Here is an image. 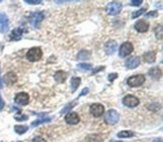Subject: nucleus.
Wrapping results in <instances>:
<instances>
[{
    "instance_id": "7c9ffc66",
    "label": "nucleus",
    "mask_w": 163,
    "mask_h": 142,
    "mask_svg": "<svg viewBox=\"0 0 163 142\" xmlns=\"http://www.w3.org/2000/svg\"><path fill=\"white\" fill-rule=\"evenodd\" d=\"M14 118L17 121H25V120L28 119V117H27L26 115H23V114H22V115H15Z\"/></svg>"
},
{
    "instance_id": "a211bd4d",
    "label": "nucleus",
    "mask_w": 163,
    "mask_h": 142,
    "mask_svg": "<svg viewBox=\"0 0 163 142\" xmlns=\"http://www.w3.org/2000/svg\"><path fill=\"white\" fill-rule=\"evenodd\" d=\"M148 74L153 80H159V79H160V77H161V75H162V72H161V70L159 68L155 67V68L150 69L149 72H148Z\"/></svg>"
},
{
    "instance_id": "4468645a",
    "label": "nucleus",
    "mask_w": 163,
    "mask_h": 142,
    "mask_svg": "<svg viewBox=\"0 0 163 142\" xmlns=\"http://www.w3.org/2000/svg\"><path fill=\"white\" fill-rule=\"evenodd\" d=\"M134 28L136 29L138 32H141V33L146 32L149 29V23L146 21V20H143V19L138 20V21L135 23Z\"/></svg>"
},
{
    "instance_id": "4c0bfd02",
    "label": "nucleus",
    "mask_w": 163,
    "mask_h": 142,
    "mask_svg": "<svg viewBox=\"0 0 163 142\" xmlns=\"http://www.w3.org/2000/svg\"><path fill=\"white\" fill-rule=\"evenodd\" d=\"M104 69H105V67H99L97 70H95V71H93V74H96L97 72H99V71H103Z\"/></svg>"
},
{
    "instance_id": "a19ab883",
    "label": "nucleus",
    "mask_w": 163,
    "mask_h": 142,
    "mask_svg": "<svg viewBox=\"0 0 163 142\" xmlns=\"http://www.w3.org/2000/svg\"><path fill=\"white\" fill-rule=\"evenodd\" d=\"M1 2H2V1H1V0H0V3H1Z\"/></svg>"
},
{
    "instance_id": "2eb2a0df",
    "label": "nucleus",
    "mask_w": 163,
    "mask_h": 142,
    "mask_svg": "<svg viewBox=\"0 0 163 142\" xmlns=\"http://www.w3.org/2000/svg\"><path fill=\"white\" fill-rule=\"evenodd\" d=\"M3 81H4V83L7 86H11L17 82V76L13 72H8L3 77Z\"/></svg>"
},
{
    "instance_id": "412c9836",
    "label": "nucleus",
    "mask_w": 163,
    "mask_h": 142,
    "mask_svg": "<svg viewBox=\"0 0 163 142\" xmlns=\"http://www.w3.org/2000/svg\"><path fill=\"white\" fill-rule=\"evenodd\" d=\"M135 135L134 132L132 131H129V130H124V131H121L117 134V136L119 138H130V137H133Z\"/></svg>"
},
{
    "instance_id": "39448f33",
    "label": "nucleus",
    "mask_w": 163,
    "mask_h": 142,
    "mask_svg": "<svg viewBox=\"0 0 163 142\" xmlns=\"http://www.w3.org/2000/svg\"><path fill=\"white\" fill-rule=\"evenodd\" d=\"M44 19V13L43 11H37L31 13L29 16V22L33 27H39V23Z\"/></svg>"
},
{
    "instance_id": "dca6fc26",
    "label": "nucleus",
    "mask_w": 163,
    "mask_h": 142,
    "mask_svg": "<svg viewBox=\"0 0 163 142\" xmlns=\"http://www.w3.org/2000/svg\"><path fill=\"white\" fill-rule=\"evenodd\" d=\"M22 33H23V28H22V27H16L15 29L12 30L11 34H10V39L15 40V41L21 39Z\"/></svg>"
},
{
    "instance_id": "473e14b6",
    "label": "nucleus",
    "mask_w": 163,
    "mask_h": 142,
    "mask_svg": "<svg viewBox=\"0 0 163 142\" xmlns=\"http://www.w3.org/2000/svg\"><path fill=\"white\" fill-rule=\"evenodd\" d=\"M32 142H46V139L41 136H35L32 139Z\"/></svg>"
},
{
    "instance_id": "9b49d317",
    "label": "nucleus",
    "mask_w": 163,
    "mask_h": 142,
    "mask_svg": "<svg viewBox=\"0 0 163 142\" xmlns=\"http://www.w3.org/2000/svg\"><path fill=\"white\" fill-rule=\"evenodd\" d=\"M117 47H118V44H117L116 41L113 40V39H110L105 43V47H104V50H105L107 54L112 55V54H115V51L117 50Z\"/></svg>"
},
{
    "instance_id": "a878e982",
    "label": "nucleus",
    "mask_w": 163,
    "mask_h": 142,
    "mask_svg": "<svg viewBox=\"0 0 163 142\" xmlns=\"http://www.w3.org/2000/svg\"><path fill=\"white\" fill-rule=\"evenodd\" d=\"M88 141L89 142H101L102 138L100 135L94 134V135H90V136L88 137Z\"/></svg>"
},
{
    "instance_id": "f3484780",
    "label": "nucleus",
    "mask_w": 163,
    "mask_h": 142,
    "mask_svg": "<svg viewBox=\"0 0 163 142\" xmlns=\"http://www.w3.org/2000/svg\"><path fill=\"white\" fill-rule=\"evenodd\" d=\"M67 77H68L67 73L64 71H57V72H55V74H54V80L58 84L64 83L65 80H67Z\"/></svg>"
},
{
    "instance_id": "5701e85b",
    "label": "nucleus",
    "mask_w": 163,
    "mask_h": 142,
    "mask_svg": "<svg viewBox=\"0 0 163 142\" xmlns=\"http://www.w3.org/2000/svg\"><path fill=\"white\" fill-rule=\"evenodd\" d=\"M27 130H28V127L25 125H15L14 126V131L17 134H24Z\"/></svg>"
},
{
    "instance_id": "f704fd0d",
    "label": "nucleus",
    "mask_w": 163,
    "mask_h": 142,
    "mask_svg": "<svg viewBox=\"0 0 163 142\" xmlns=\"http://www.w3.org/2000/svg\"><path fill=\"white\" fill-rule=\"evenodd\" d=\"M157 16H158L157 11H150L146 13V17H157Z\"/></svg>"
},
{
    "instance_id": "2f4dec72",
    "label": "nucleus",
    "mask_w": 163,
    "mask_h": 142,
    "mask_svg": "<svg viewBox=\"0 0 163 142\" xmlns=\"http://www.w3.org/2000/svg\"><path fill=\"white\" fill-rule=\"evenodd\" d=\"M142 3H143L142 0H133V1L130 2V5L131 6H139L142 4Z\"/></svg>"
},
{
    "instance_id": "58836bf2",
    "label": "nucleus",
    "mask_w": 163,
    "mask_h": 142,
    "mask_svg": "<svg viewBox=\"0 0 163 142\" xmlns=\"http://www.w3.org/2000/svg\"><path fill=\"white\" fill-rule=\"evenodd\" d=\"M3 88V84H2V80H1V76H0V89Z\"/></svg>"
},
{
    "instance_id": "c85d7f7f",
    "label": "nucleus",
    "mask_w": 163,
    "mask_h": 142,
    "mask_svg": "<svg viewBox=\"0 0 163 142\" xmlns=\"http://www.w3.org/2000/svg\"><path fill=\"white\" fill-rule=\"evenodd\" d=\"M145 11H146V8H142V9L137 10V11H134L132 13V17H133V18H137L138 16H140V15L143 14Z\"/></svg>"
},
{
    "instance_id": "0eeeda50",
    "label": "nucleus",
    "mask_w": 163,
    "mask_h": 142,
    "mask_svg": "<svg viewBox=\"0 0 163 142\" xmlns=\"http://www.w3.org/2000/svg\"><path fill=\"white\" fill-rule=\"evenodd\" d=\"M139 99L137 97H135L133 95H127L123 98V104L125 106L129 107V108H134L139 105Z\"/></svg>"
},
{
    "instance_id": "b1692460",
    "label": "nucleus",
    "mask_w": 163,
    "mask_h": 142,
    "mask_svg": "<svg viewBox=\"0 0 163 142\" xmlns=\"http://www.w3.org/2000/svg\"><path fill=\"white\" fill-rule=\"evenodd\" d=\"M154 32H155L156 37H157L158 39H162V36H163L162 24H158V25H156V27L154 28Z\"/></svg>"
},
{
    "instance_id": "c9c22d12",
    "label": "nucleus",
    "mask_w": 163,
    "mask_h": 142,
    "mask_svg": "<svg viewBox=\"0 0 163 142\" xmlns=\"http://www.w3.org/2000/svg\"><path fill=\"white\" fill-rule=\"evenodd\" d=\"M3 107H4V102H3L2 98L0 97V111H1L3 109Z\"/></svg>"
},
{
    "instance_id": "1a4fd4ad",
    "label": "nucleus",
    "mask_w": 163,
    "mask_h": 142,
    "mask_svg": "<svg viewBox=\"0 0 163 142\" xmlns=\"http://www.w3.org/2000/svg\"><path fill=\"white\" fill-rule=\"evenodd\" d=\"M9 29V19L5 13H0V33L7 32Z\"/></svg>"
},
{
    "instance_id": "6e6552de",
    "label": "nucleus",
    "mask_w": 163,
    "mask_h": 142,
    "mask_svg": "<svg viewBox=\"0 0 163 142\" xmlns=\"http://www.w3.org/2000/svg\"><path fill=\"white\" fill-rule=\"evenodd\" d=\"M104 112H105V108H104V106L102 104H99V103H95L91 105L90 107V113L92 114L94 117H101Z\"/></svg>"
},
{
    "instance_id": "ea45409f",
    "label": "nucleus",
    "mask_w": 163,
    "mask_h": 142,
    "mask_svg": "<svg viewBox=\"0 0 163 142\" xmlns=\"http://www.w3.org/2000/svg\"><path fill=\"white\" fill-rule=\"evenodd\" d=\"M154 142H158V141H157V139H156V141H154ZM159 142H162V141H161V139H159Z\"/></svg>"
},
{
    "instance_id": "ddd939ff",
    "label": "nucleus",
    "mask_w": 163,
    "mask_h": 142,
    "mask_svg": "<svg viewBox=\"0 0 163 142\" xmlns=\"http://www.w3.org/2000/svg\"><path fill=\"white\" fill-rule=\"evenodd\" d=\"M65 120V122H67L68 124H70V125H77V124L80 122V116L78 113L71 112V113L67 114Z\"/></svg>"
},
{
    "instance_id": "f03ea898",
    "label": "nucleus",
    "mask_w": 163,
    "mask_h": 142,
    "mask_svg": "<svg viewBox=\"0 0 163 142\" xmlns=\"http://www.w3.org/2000/svg\"><path fill=\"white\" fill-rule=\"evenodd\" d=\"M119 119H120L119 113L114 109L109 110L105 115V122L108 125H115V124L118 123Z\"/></svg>"
},
{
    "instance_id": "aec40b11",
    "label": "nucleus",
    "mask_w": 163,
    "mask_h": 142,
    "mask_svg": "<svg viewBox=\"0 0 163 142\" xmlns=\"http://www.w3.org/2000/svg\"><path fill=\"white\" fill-rule=\"evenodd\" d=\"M80 85H81V79L77 78V77L72 78V80H71V90H72V93H74V92L77 91L78 88L80 87Z\"/></svg>"
},
{
    "instance_id": "20e7f679",
    "label": "nucleus",
    "mask_w": 163,
    "mask_h": 142,
    "mask_svg": "<svg viewBox=\"0 0 163 142\" xmlns=\"http://www.w3.org/2000/svg\"><path fill=\"white\" fill-rule=\"evenodd\" d=\"M122 10V3L119 1H112L107 5V12L110 15H117Z\"/></svg>"
},
{
    "instance_id": "bb28decb",
    "label": "nucleus",
    "mask_w": 163,
    "mask_h": 142,
    "mask_svg": "<svg viewBox=\"0 0 163 142\" xmlns=\"http://www.w3.org/2000/svg\"><path fill=\"white\" fill-rule=\"evenodd\" d=\"M92 65H90V64H85V63H83V64H79L78 65V69L79 70H82V71H90V70H92Z\"/></svg>"
},
{
    "instance_id": "4be33fe9",
    "label": "nucleus",
    "mask_w": 163,
    "mask_h": 142,
    "mask_svg": "<svg viewBox=\"0 0 163 142\" xmlns=\"http://www.w3.org/2000/svg\"><path fill=\"white\" fill-rule=\"evenodd\" d=\"M91 58V53L88 50H81L78 54V58L79 60H88Z\"/></svg>"
},
{
    "instance_id": "9d476101",
    "label": "nucleus",
    "mask_w": 163,
    "mask_h": 142,
    "mask_svg": "<svg viewBox=\"0 0 163 142\" xmlns=\"http://www.w3.org/2000/svg\"><path fill=\"white\" fill-rule=\"evenodd\" d=\"M14 101L16 104H18V105L25 106L29 103V95L24 92L18 93V94H16V96H15Z\"/></svg>"
},
{
    "instance_id": "423d86ee",
    "label": "nucleus",
    "mask_w": 163,
    "mask_h": 142,
    "mask_svg": "<svg viewBox=\"0 0 163 142\" xmlns=\"http://www.w3.org/2000/svg\"><path fill=\"white\" fill-rule=\"evenodd\" d=\"M133 50H134L133 44L130 41H126V43L121 44V47L119 48V55L121 58H126L129 54H132Z\"/></svg>"
},
{
    "instance_id": "f8f14e48",
    "label": "nucleus",
    "mask_w": 163,
    "mask_h": 142,
    "mask_svg": "<svg viewBox=\"0 0 163 142\" xmlns=\"http://www.w3.org/2000/svg\"><path fill=\"white\" fill-rule=\"evenodd\" d=\"M141 64V60L140 58L138 57H132L130 58H128L126 61V63H125V65H126L127 69H129V70H132V69H136L137 67H139Z\"/></svg>"
},
{
    "instance_id": "cd10ccee",
    "label": "nucleus",
    "mask_w": 163,
    "mask_h": 142,
    "mask_svg": "<svg viewBox=\"0 0 163 142\" xmlns=\"http://www.w3.org/2000/svg\"><path fill=\"white\" fill-rule=\"evenodd\" d=\"M50 118H47V119H43V120H36V121H34V122H32V124H31V126H32V127H36V126H39V125H40V124H43V123L50 122Z\"/></svg>"
},
{
    "instance_id": "393cba45",
    "label": "nucleus",
    "mask_w": 163,
    "mask_h": 142,
    "mask_svg": "<svg viewBox=\"0 0 163 142\" xmlns=\"http://www.w3.org/2000/svg\"><path fill=\"white\" fill-rule=\"evenodd\" d=\"M77 103H78V99L77 100H75V101H72V102H71L69 105H67L65 107V109H62L61 111V114H65V113H67V112H69L72 108H74V107L77 105Z\"/></svg>"
},
{
    "instance_id": "e433bc0d",
    "label": "nucleus",
    "mask_w": 163,
    "mask_h": 142,
    "mask_svg": "<svg viewBox=\"0 0 163 142\" xmlns=\"http://www.w3.org/2000/svg\"><path fill=\"white\" fill-rule=\"evenodd\" d=\"M88 92H89V89H88V88H86V89L83 90L82 93H81V95H80V96H84L85 94H88Z\"/></svg>"
},
{
    "instance_id": "f257e3e1",
    "label": "nucleus",
    "mask_w": 163,
    "mask_h": 142,
    "mask_svg": "<svg viewBox=\"0 0 163 142\" xmlns=\"http://www.w3.org/2000/svg\"><path fill=\"white\" fill-rule=\"evenodd\" d=\"M43 58V50L40 47H31L26 54V58L29 62H37Z\"/></svg>"
},
{
    "instance_id": "c756f323",
    "label": "nucleus",
    "mask_w": 163,
    "mask_h": 142,
    "mask_svg": "<svg viewBox=\"0 0 163 142\" xmlns=\"http://www.w3.org/2000/svg\"><path fill=\"white\" fill-rule=\"evenodd\" d=\"M25 2L27 3V4H31V5L41 4V3H43L41 0H25Z\"/></svg>"
},
{
    "instance_id": "7ed1b4c3",
    "label": "nucleus",
    "mask_w": 163,
    "mask_h": 142,
    "mask_svg": "<svg viewBox=\"0 0 163 142\" xmlns=\"http://www.w3.org/2000/svg\"><path fill=\"white\" fill-rule=\"evenodd\" d=\"M145 82V76L144 75H136V76H131L130 78L127 80V84L130 87H140L144 84Z\"/></svg>"
},
{
    "instance_id": "6ab92c4d",
    "label": "nucleus",
    "mask_w": 163,
    "mask_h": 142,
    "mask_svg": "<svg viewBox=\"0 0 163 142\" xmlns=\"http://www.w3.org/2000/svg\"><path fill=\"white\" fill-rule=\"evenodd\" d=\"M143 58L144 61L146 62L148 64H153L154 62L156 61V53L155 51H147V53H145L143 55Z\"/></svg>"
},
{
    "instance_id": "72a5a7b5",
    "label": "nucleus",
    "mask_w": 163,
    "mask_h": 142,
    "mask_svg": "<svg viewBox=\"0 0 163 142\" xmlns=\"http://www.w3.org/2000/svg\"><path fill=\"white\" fill-rule=\"evenodd\" d=\"M118 78V74H116V73H113V74H110L109 77H108V80L110 82H113L114 80Z\"/></svg>"
}]
</instances>
